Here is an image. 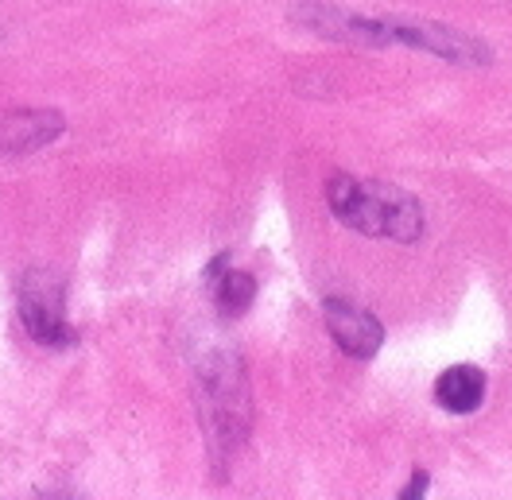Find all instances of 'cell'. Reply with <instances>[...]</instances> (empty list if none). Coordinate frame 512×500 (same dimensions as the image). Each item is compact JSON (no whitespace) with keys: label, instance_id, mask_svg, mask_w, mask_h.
<instances>
[{"label":"cell","instance_id":"2","mask_svg":"<svg viewBox=\"0 0 512 500\" xmlns=\"http://www.w3.org/2000/svg\"><path fill=\"white\" fill-rule=\"evenodd\" d=\"M202 388V427L210 435L214 454L237 450L249 431V384H245V365L233 353H218L202 365L198 373Z\"/></svg>","mask_w":512,"mask_h":500},{"label":"cell","instance_id":"6","mask_svg":"<svg viewBox=\"0 0 512 500\" xmlns=\"http://www.w3.org/2000/svg\"><path fill=\"white\" fill-rule=\"evenodd\" d=\"M435 400L454 415L478 411L485 400V373L478 365H450L447 373L435 380Z\"/></svg>","mask_w":512,"mask_h":500},{"label":"cell","instance_id":"5","mask_svg":"<svg viewBox=\"0 0 512 500\" xmlns=\"http://www.w3.org/2000/svg\"><path fill=\"white\" fill-rule=\"evenodd\" d=\"M63 132L59 113H12L0 125V156H16V152H32L39 144L55 140Z\"/></svg>","mask_w":512,"mask_h":500},{"label":"cell","instance_id":"1","mask_svg":"<svg viewBox=\"0 0 512 500\" xmlns=\"http://www.w3.org/2000/svg\"><path fill=\"white\" fill-rule=\"evenodd\" d=\"M326 202L342 225H350L365 237H388V241H416L423 233V210L419 202L400 187L373 183V179H350L334 175L326 183Z\"/></svg>","mask_w":512,"mask_h":500},{"label":"cell","instance_id":"7","mask_svg":"<svg viewBox=\"0 0 512 500\" xmlns=\"http://www.w3.org/2000/svg\"><path fill=\"white\" fill-rule=\"evenodd\" d=\"M210 283H214V303H218V311H222L225 318H237V314L249 311V303H253V295H256V280L249 272L229 268V272H218Z\"/></svg>","mask_w":512,"mask_h":500},{"label":"cell","instance_id":"3","mask_svg":"<svg viewBox=\"0 0 512 500\" xmlns=\"http://www.w3.org/2000/svg\"><path fill=\"white\" fill-rule=\"evenodd\" d=\"M20 318L39 345L66 349L78 342V334L66 322V287L51 268H32L20 283Z\"/></svg>","mask_w":512,"mask_h":500},{"label":"cell","instance_id":"4","mask_svg":"<svg viewBox=\"0 0 512 500\" xmlns=\"http://www.w3.org/2000/svg\"><path fill=\"white\" fill-rule=\"evenodd\" d=\"M326 326L334 334V342L342 345V353L350 357H373L384 342V326L369 311L353 307L346 299H326Z\"/></svg>","mask_w":512,"mask_h":500},{"label":"cell","instance_id":"8","mask_svg":"<svg viewBox=\"0 0 512 500\" xmlns=\"http://www.w3.org/2000/svg\"><path fill=\"white\" fill-rule=\"evenodd\" d=\"M427 485H431L427 469H416V473H412V481L404 485V493H400V500H423V497H427Z\"/></svg>","mask_w":512,"mask_h":500}]
</instances>
